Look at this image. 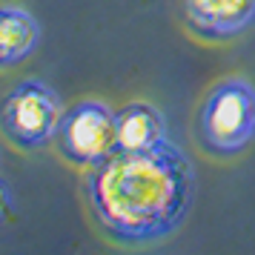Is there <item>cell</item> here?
Instances as JSON below:
<instances>
[{
	"mask_svg": "<svg viewBox=\"0 0 255 255\" xmlns=\"http://www.w3.org/2000/svg\"><path fill=\"white\" fill-rule=\"evenodd\" d=\"M115 135L118 149L143 152L166 140V121L161 109H155L146 101H135L115 112Z\"/></svg>",
	"mask_w": 255,
	"mask_h": 255,
	"instance_id": "7",
	"label": "cell"
},
{
	"mask_svg": "<svg viewBox=\"0 0 255 255\" xmlns=\"http://www.w3.org/2000/svg\"><path fill=\"white\" fill-rule=\"evenodd\" d=\"M189 32L209 43L235 40L255 23V0H184Z\"/></svg>",
	"mask_w": 255,
	"mask_h": 255,
	"instance_id": "5",
	"label": "cell"
},
{
	"mask_svg": "<svg viewBox=\"0 0 255 255\" xmlns=\"http://www.w3.org/2000/svg\"><path fill=\"white\" fill-rule=\"evenodd\" d=\"M83 201L98 230L121 247L172 238L195 204V169L181 146L115 149L83 175Z\"/></svg>",
	"mask_w": 255,
	"mask_h": 255,
	"instance_id": "1",
	"label": "cell"
},
{
	"mask_svg": "<svg viewBox=\"0 0 255 255\" xmlns=\"http://www.w3.org/2000/svg\"><path fill=\"white\" fill-rule=\"evenodd\" d=\"M192 135L215 161L244 155L255 140V86L238 75L212 83L195 109Z\"/></svg>",
	"mask_w": 255,
	"mask_h": 255,
	"instance_id": "2",
	"label": "cell"
},
{
	"mask_svg": "<svg viewBox=\"0 0 255 255\" xmlns=\"http://www.w3.org/2000/svg\"><path fill=\"white\" fill-rule=\"evenodd\" d=\"M60 112V95L49 83L26 78L12 86L0 104V132L14 149L37 152L55 140Z\"/></svg>",
	"mask_w": 255,
	"mask_h": 255,
	"instance_id": "3",
	"label": "cell"
},
{
	"mask_svg": "<svg viewBox=\"0 0 255 255\" xmlns=\"http://www.w3.org/2000/svg\"><path fill=\"white\" fill-rule=\"evenodd\" d=\"M52 143L63 161L89 169L118 149L115 112L98 98H83L60 112Z\"/></svg>",
	"mask_w": 255,
	"mask_h": 255,
	"instance_id": "4",
	"label": "cell"
},
{
	"mask_svg": "<svg viewBox=\"0 0 255 255\" xmlns=\"http://www.w3.org/2000/svg\"><path fill=\"white\" fill-rule=\"evenodd\" d=\"M12 209H14L12 189H9V184H6V181H0V227L12 218Z\"/></svg>",
	"mask_w": 255,
	"mask_h": 255,
	"instance_id": "8",
	"label": "cell"
},
{
	"mask_svg": "<svg viewBox=\"0 0 255 255\" xmlns=\"http://www.w3.org/2000/svg\"><path fill=\"white\" fill-rule=\"evenodd\" d=\"M40 43V26L35 14L14 6L0 3V69H14L35 55Z\"/></svg>",
	"mask_w": 255,
	"mask_h": 255,
	"instance_id": "6",
	"label": "cell"
}]
</instances>
